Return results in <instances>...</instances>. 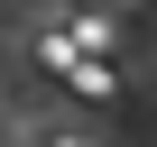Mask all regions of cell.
<instances>
[{
  "instance_id": "obj_1",
  "label": "cell",
  "mask_w": 157,
  "mask_h": 147,
  "mask_svg": "<svg viewBox=\"0 0 157 147\" xmlns=\"http://www.w3.org/2000/svg\"><path fill=\"white\" fill-rule=\"evenodd\" d=\"M46 147H93V138H74V129H56V138H46Z\"/></svg>"
}]
</instances>
